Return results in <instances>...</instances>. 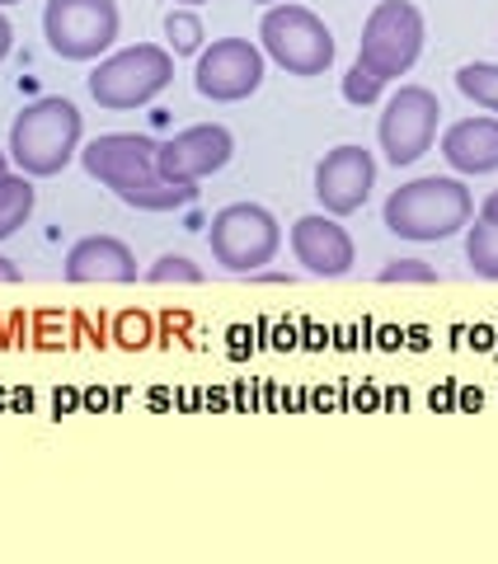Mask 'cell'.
<instances>
[{
    "label": "cell",
    "instance_id": "cell-1",
    "mask_svg": "<svg viewBox=\"0 0 498 564\" xmlns=\"http://www.w3.org/2000/svg\"><path fill=\"white\" fill-rule=\"evenodd\" d=\"M381 221L390 236L400 240H452L456 231H466L475 221V198L461 180L447 174H423V180H409L386 198Z\"/></svg>",
    "mask_w": 498,
    "mask_h": 564
},
{
    "label": "cell",
    "instance_id": "cell-2",
    "mask_svg": "<svg viewBox=\"0 0 498 564\" xmlns=\"http://www.w3.org/2000/svg\"><path fill=\"white\" fill-rule=\"evenodd\" d=\"M80 137H85L80 109L62 95H47V99H33L10 122L6 151H10V165L29 174V180H52V174H62L80 155Z\"/></svg>",
    "mask_w": 498,
    "mask_h": 564
},
{
    "label": "cell",
    "instance_id": "cell-3",
    "mask_svg": "<svg viewBox=\"0 0 498 564\" xmlns=\"http://www.w3.org/2000/svg\"><path fill=\"white\" fill-rule=\"evenodd\" d=\"M170 80H174V52L160 43H137L99 57V66L90 70V99L109 113L147 109L151 99L165 95Z\"/></svg>",
    "mask_w": 498,
    "mask_h": 564
},
{
    "label": "cell",
    "instance_id": "cell-4",
    "mask_svg": "<svg viewBox=\"0 0 498 564\" xmlns=\"http://www.w3.org/2000/svg\"><path fill=\"white\" fill-rule=\"evenodd\" d=\"M259 47H263V57L278 62L288 76H325L334 66V52H339L329 24L320 20L311 6H296V0H282V6L263 10Z\"/></svg>",
    "mask_w": 498,
    "mask_h": 564
},
{
    "label": "cell",
    "instance_id": "cell-5",
    "mask_svg": "<svg viewBox=\"0 0 498 564\" xmlns=\"http://www.w3.org/2000/svg\"><path fill=\"white\" fill-rule=\"evenodd\" d=\"M207 245L212 259L221 263L226 273H259L263 263H273L282 250V226L269 207L259 203H230L221 207L207 226Z\"/></svg>",
    "mask_w": 498,
    "mask_h": 564
},
{
    "label": "cell",
    "instance_id": "cell-6",
    "mask_svg": "<svg viewBox=\"0 0 498 564\" xmlns=\"http://www.w3.org/2000/svg\"><path fill=\"white\" fill-rule=\"evenodd\" d=\"M118 0H47L43 39L66 62H99L118 43Z\"/></svg>",
    "mask_w": 498,
    "mask_h": 564
},
{
    "label": "cell",
    "instance_id": "cell-7",
    "mask_svg": "<svg viewBox=\"0 0 498 564\" xmlns=\"http://www.w3.org/2000/svg\"><path fill=\"white\" fill-rule=\"evenodd\" d=\"M419 52H423V14L414 0H377V10L362 24L358 62H367L386 80H400L414 70Z\"/></svg>",
    "mask_w": 498,
    "mask_h": 564
},
{
    "label": "cell",
    "instance_id": "cell-8",
    "mask_svg": "<svg viewBox=\"0 0 498 564\" xmlns=\"http://www.w3.org/2000/svg\"><path fill=\"white\" fill-rule=\"evenodd\" d=\"M437 122H442L437 95L423 90V85H400L386 99L381 122H377V141H381L386 161L400 170V165H414L419 155H429L437 141Z\"/></svg>",
    "mask_w": 498,
    "mask_h": 564
},
{
    "label": "cell",
    "instance_id": "cell-9",
    "mask_svg": "<svg viewBox=\"0 0 498 564\" xmlns=\"http://www.w3.org/2000/svg\"><path fill=\"white\" fill-rule=\"evenodd\" d=\"M263 70H269V57H263L259 43L217 39L212 47L198 52L193 85H198V95L212 99V104H240L263 85Z\"/></svg>",
    "mask_w": 498,
    "mask_h": 564
},
{
    "label": "cell",
    "instance_id": "cell-10",
    "mask_svg": "<svg viewBox=\"0 0 498 564\" xmlns=\"http://www.w3.org/2000/svg\"><path fill=\"white\" fill-rule=\"evenodd\" d=\"M230 155H236V137L221 122H193V128L174 132L170 141H160L155 170L174 184H203L207 174L230 165Z\"/></svg>",
    "mask_w": 498,
    "mask_h": 564
},
{
    "label": "cell",
    "instance_id": "cell-11",
    "mask_svg": "<svg viewBox=\"0 0 498 564\" xmlns=\"http://www.w3.org/2000/svg\"><path fill=\"white\" fill-rule=\"evenodd\" d=\"M377 188V161L367 147H334L325 161L315 165V198L329 217H353Z\"/></svg>",
    "mask_w": 498,
    "mask_h": 564
},
{
    "label": "cell",
    "instance_id": "cell-12",
    "mask_svg": "<svg viewBox=\"0 0 498 564\" xmlns=\"http://www.w3.org/2000/svg\"><path fill=\"white\" fill-rule=\"evenodd\" d=\"M292 254L296 263H306V273L315 278H344L353 263H358V245L339 226V217L329 212H311V217L292 221Z\"/></svg>",
    "mask_w": 498,
    "mask_h": 564
},
{
    "label": "cell",
    "instance_id": "cell-13",
    "mask_svg": "<svg viewBox=\"0 0 498 564\" xmlns=\"http://www.w3.org/2000/svg\"><path fill=\"white\" fill-rule=\"evenodd\" d=\"M62 278L85 288V282H137V254L118 236H85L66 250Z\"/></svg>",
    "mask_w": 498,
    "mask_h": 564
},
{
    "label": "cell",
    "instance_id": "cell-14",
    "mask_svg": "<svg viewBox=\"0 0 498 564\" xmlns=\"http://www.w3.org/2000/svg\"><path fill=\"white\" fill-rule=\"evenodd\" d=\"M155 141L141 137V132H104L95 137L90 147H80V165L90 180H99L104 188H113L118 180H128V174H141L155 165Z\"/></svg>",
    "mask_w": 498,
    "mask_h": 564
},
{
    "label": "cell",
    "instance_id": "cell-15",
    "mask_svg": "<svg viewBox=\"0 0 498 564\" xmlns=\"http://www.w3.org/2000/svg\"><path fill=\"white\" fill-rule=\"evenodd\" d=\"M442 161L456 174H494L498 170V118L494 113L456 118L442 132Z\"/></svg>",
    "mask_w": 498,
    "mask_h": 564
},
{
    "label": "cell",
    "instance_id": "cell-16",
    "mask_svg": "<svg viewBox=\"0 0 498 564\" xmlns=\"http://www.w3.org/2000/svg\"><path fill=\"white\" fill-rule=\"evenodd\" d=\"M113 193L128 207H137V212H174V207H188L193 198H198V184H174V180H165V174L151 165V170H141V174L118 180Z\"/></svg>",
    "mask_w": 498,
    "mask_h": 564
},
{
    "label": "cell",
    "instance_id": "cell-17",
    "mask_svg": "<svg viewBox=\"0 0 498 564\" xmlns=\"http://www.w3.org/2000/svg\"><path fill=\"white\" fill-rule=\"evenodd\" d=\"M33 203H39V188H33L29 174L10 170L0 180V240H10L20 226L33 217Z\"/></svg>",
    "mask_w": 498,
    "mask_h": 564
},
{
    "label": "cell",
    "instance_id": "cell-18",
    "mask_svg": "<svg viewBox=\"0 0 498 564\" xmlns=\"http://www.w3.org/2000/svg\"><path fill=\"white\" fill-rule=\"evenodd\" d=\"M466 263L479 278L498 282V221L479 217V221L466 226Z\"/></svg>",
    "mask_w": 498,
    "mask_h": 564
},
{
    "label": "cell",
    "instance_id": "cell-19",
    "mask_svg": "<svg viewBox=\"0 0 498 564\" xmlns=\"http://www.w3.org/2000/svg\"><path fill=\"white\" fill-rule=\"evenodd\" d=\"M456 90L466 95L470 104H479L485 113L498 118V66L494 62H470L456 70Z\"/></svg>",
    "mask_w": 498,
    "mask_h": 564
},
{
    "label": "cell",
    "instance_id": "cell-20",
    "mask_svg": "<svg viewBox=\"0 0 498 564\" xmlns=\"http://www.w3.org/2000/svg\"><path fill=\"white\" fill-rule=\"evenodd\" d=\"M203 20L193 14L188 6H174L170 14H165V47L174 52V57H198L203 52Z\"/></svg>",
    "mask_w": 498,
    "mask_h": 564
},
{
    "label": "cell",
    "instance_id": "cell-21",
    "mask_svg": "<svg viewBox=\"0 0 498 564\" xmlns=\"http://www.w3.org/2000/svg\"><path fill=\"white\" fill-rule=\"evenodd\" d=\"M147 282H155V288H170V282H184V288H198L203 282V269L193 263L188 254H160L147 273H141Z\"/></svg>",
    "mask_w": 498,
    "mask_h": 564
},
{
    "label": "cell",
    "instance_id": "cell-22",
    "mask_svg": "<svg viewBox=\"0 0 498 564\" xmlns=\"http://www.w3.org/2000/svg\"><path fill=\"white\" fill-rule=\"evenodd\" d=\"M386 76H377L367 62H353L348 66V76H344V99L348 104H358V109H367V104H377L381 99V90H386Z\"/></svg>",
    "mask_w": 498,
    "mask_h": 564
},
{
    "label": "cell",
    "instance_id": "cell-23",
    "mask_svg": "<svg viewBox=\"0 0 498 564\" xmlns=\"http://www.w3.org/2000/svg\"><path fill=\"white\" fill-rule=\"evenodd\" d=\"M377 278L381 282H423V288H429V282H437V269L423 259H390Z\"/></svg>",
    "mask_w": 498,
    "mask_h": 564
},
{
    "label": "cell",
    "instance_id": "cell-24",
    "mask_svg": "<svg viewBox=\"0 0 498 564\" xmlns=\"http://www.w3.org/2000/svg\"><path fill=\"white\" fill-rule=\"evenodd\" d=\"M10 47H14V29H10V20L0 14V62L10 57Z\"/></svg>",
    "mask_w": 498,
    "mask_h": 564
},
{
    "label": "cell",
    "instance_id": "cell-25",
    "mask_svg": "<svg viewBox=\"0 0 498 564\" xmlns=\"http://www.w3.org/2000/svg\"><path fill=\"white\" fill-rule=\"evenodd\" d=\"M479 217H485V221H498V188L489 193L485 203H479Z\"/></svg>",
    "mask_w": 498,
    "mask_h": 564
},
{
    "label": "cell",
    "instance_id": "cell-26",
    "mask_svg": "<svg viewBox=\"0 0 498 564\" xmlns=\"http://www.w3.org/2000/svg\"><path fill=\"white\" fill-rule=\"evenodd\" d=\"M0 282H20V269H14L6 254H0Z\"/></svg>",
    "mask_w": 498,
    "mask_h": 564
},
{
    "label": "cell",
    "instance_id": "cell-27",
    "mask_svg": "<svg viewBox=\"0 0 498 564\" xmlns=\"http://www.w3.org/2000/svg\"><path fill=\"white\" fill-rule=\"evenodd\" d=\"M10 174V151H0V180H6Z\"/></svg>",
    "mask_w": 498,
    "mask_h": 564
},
{
    "label": "cell",
    "instance_id": "cell-28",
    "mask_svg": "<svg viewBox=\"0 0 498 564\" xmlns=\"http://www.w3.org/2000/svg\"><path fill=\"white\" fill-rule=\"evenodd\" d=\"M174 6H188L193 10V6H207V0H174Z\"/></svg>",
    "mask_w": 498,
    "mask_h": 564
},
{
    "label": "cell",
    "instance_id": "cell-29",
    "mask_svg": "<svg viewBox=\"0 0 498 564\" xmlns=\"http://www.w3.org/2000/svg\"><path fill=\"white\" fill-rule=\"evenodd\" d=\"M255 6H282V0H255Z\"/></svg>",
    "mask_w": 498,
    "mask_h": 564
},
{
    "label": "cell",
    "instance_id": "cell-30",
    "mask_svg": "<svg viewBox=\"0 0 498 564\" xmlns=\"http://www.w3.org/2000/svg\"><path fill=\"white\" fill-rule=\"evenodd\" d=\"M0 6H20V0H0Z\"/></svg>",
    "mask_w": 498,
    "mask_h": 564
}]
</instances>
